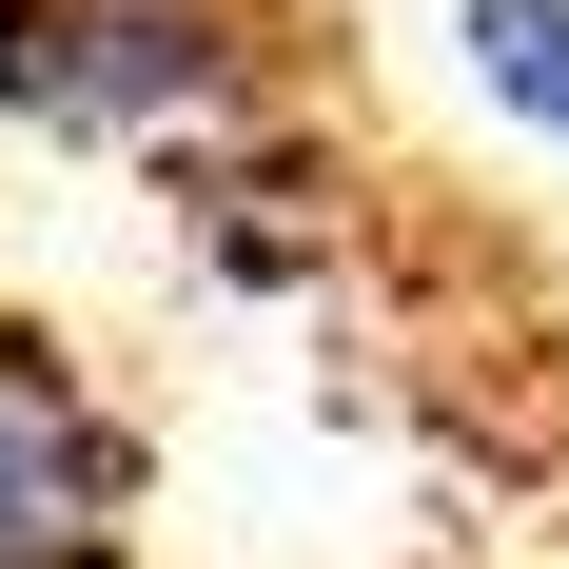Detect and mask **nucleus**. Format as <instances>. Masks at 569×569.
<instances>
[{"instance_id":"nucleus-2","label":"nucleus","mask_w":569,"mask_h":569,"mask_svg":"<svg viewBox=\"0 0 569 569\" xmlns=\"http://www.w3.org/2000/svg\"><path fill=\"white\" fill-rule=\"evenodd\" d=\"M138 530V432L79 393L59 335H0V569H118Z\"/></svg>"},{"instance_id":"nucleus-1","label":"nucleus","mask_w":569,"mask_h":569,"mask_svg":"<svg viewBox=\"0 0 569 569\" xmlns=\"http://www.w3.org/2000/svg\"><path fill=\"white\" fill-rule=\"evenodd\" d=\"M0 118L79 158H217L276 118V0H0Z\"/></svg>"},{"instance_id":"nucleus-3","label":"nucleus","mask_w":569,"mask_h":569,"mask_svg":"<svg viewBox=\"0 0 569 569\" xmlns=\"http://www.w3.org/2000/svg\"><path fill=\"white\" fill-rule=\"evenodd\" d=\"M452 40H471V79H491V118H530L569 158V0H471Z\"/></svg>"}]
</instances>
